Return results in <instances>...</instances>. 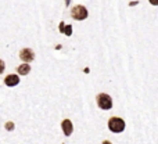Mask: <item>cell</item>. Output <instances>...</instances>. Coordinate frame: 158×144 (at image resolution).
Masks as SVG:
<instances>
[{"instance_id":"6da1fadb","label":"cell","mask_w":158,"mask_h":144,"mask_svg":"<svg viewBox=\"0 0 158 144\" xmlns=\"http://www.w3.org/2000/svg\"><path fill=\"white\" fill-rule=\"evenodd\" d=\"M108 129L114 133H121L125 130V121L122 118L118 117H112L108 119Z\"/></svg>"},{"instance_id":"7a4b0ae2","label":"cell","mask_w":158,"mask_h":144,"mask_svg":"<svg viewBox=\"0 0 158 144\" xmlns=\"http://www.w3.org/2000/svg\"><path fill=\"white\" fill-rule=\"evenodd\" d=\"M96 101H97V105L100 107L101 109H111V107H112L111 97H110L108 94H106V93H100V94H97Z\"/></svg>"},{"instance_id":"3957f363","label":"cell","mask_w":158,"mask_h":144,"mask_svg":"<svg viewBox=\"0 0 158 144\" xmlns=\"http://www.w3.org/2000/svg\"><path fill=\"white\" fill-rule=\"evenodd\" d=\"M71 17L74 19H77V21H83V19L87 18V10L85 8V6H75V7H72L71 10Z\"/></svg>"},{"instance_id":"277c9868","label":"cell","mask_w":158,"mask_h":144,"mask_svg":"<svg viewBox=\"0 0 158 144\" xmlns=\"http://www.w3.org/2000/svg\"><path fill=\"white\" fill-rule=\"evenodd\" d=\"M19 58L28 64V63H31V61H33V58H35V53H33L31 49H22L21 51H19Z\"/></svg>"},{"instance_id":"5b68a950","label":"cell","mask_w":158,"mask_h":144,"mask_svg":"<svg viewBox=\"0 0 158 144\" xmlns=\"http://www.w3.org/2000/svg\"><path fill=\"white\" fill-rule=\"evenodd\" d=\"M61 128H63V132L67 137L71 136L72 132H74V126H72V122L69 119H64L63 122H61Z\"/></svg>"},{"instance_id":"8992f818","label":"cell","mask_w":158,"mask_h":144,"mask_svg":"<svg viewBox=\"0 0 158 144\" xmlns=\"http://www.w3.org/2000/svg\"><path fill=\"white\" fill-rule=\"evenodd\" d=\"M4 83L7 84L8 87H13V86H17L19 83V76L18 75H8L4 78Z\"/></svg>"},{"instance_id":"52a82bcc","label":"cell","mask_w":158,"mask_h":144,"mask_svg":"<svg viewBox=\"0 0 158 144\" xmlns=\"http://www.w3.org/2000/svg\"><path fill=\"white\" fill-rule=\"evenodd\" d=\"M17 72L19 73V75H28V73L31 72V67H29V64H21V65L17 68Z\"/></svg>"},{"instance_id":"ba28073f","label":"cell","mask_w":158,"mask_h":144,"mask_svg":"<svg viewBox=\"0 0 158 144\" xmlns=\"http://www.w3.org/2000/svg\"><path fill=\"white\" fill-rule=\"evenodd\" d=\"M6 129H7V130H14V123L13 122H7L6 123Z\"/></svg>"},{"instance_id":"9c48e42d","label":"cell","mask_w":158,"mask_h":144,"mask_svg":"<svg viewBox=\"0 0 158 144\" xmlns=\"http://www.w3.org/2000/svg\"><path fill=\"white\" fill-rule=\"evenodd\" d=\"M64 33H67L68 36L72 35V27H71V25H67V29H65V32H64Z\"/></svg>"},{"instance_id":"30bf717a","label":"cell","mask_w":158,"mask_h":144,"mask_svg":"<svg viewBox=\"0 0 158 144\" xmlns=\"http://www.w3.org/2000/svg\"><path fill=\"white\" fill-rule=\"evenodd\" d=\"M150 2V4H153V6H158V0H148Z\"/></svg>"},{"instance_id":"8fae6325","label":"cell","mask_w":158,"mask_h":144,"mask_svg":"<svg viewBox=\"0 0 158 144\" xmlns=\"http://www.w3.org/2000/svg\"><path fill=\"white\" fill-rule=\"evenodd\" d=\"M103 144H112V143H111V142H107V140H104Z\"/></svg>"},{"instance_id":"7c38bea8","label":"cell","mask_w":158,"mask_h":144,"mask_svg":"<svg viewBox=\"0 0 158 144\" xmlns=\"http://www.w3.org/2000/svg\"><path fill=\"white\" fill-rule=\"evenodd\" d=\"M69 2H71V0H65V3H67V6L69 4Z\"/></svg>"}]
</instances>
